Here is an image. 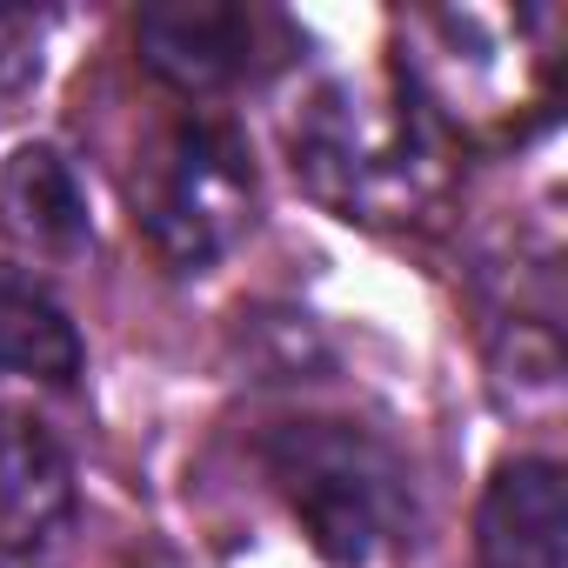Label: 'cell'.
<instances>
[{"label": "cell", "mask_w": 568, "mask_h": 568, "mask_svg": "<svg viewBox=\"0 0 568 568\" xmlns=\"http://www.w3.org/2000/svg\"><path fill=\"white\" fill-rule=\"evenodd\" d=\"M481 568H568V488L548 455H515L488 475L475 508Z\"/></svg>", "instance_id": "cell-6"}, {"label": "cell", "mask_w": 568, "mask_h": 568, "mask_svg": "<svg viewBox=\"0 0 568 568\" xmlns=\"http://www.w3.org/2000/svg\"><path fill=\"white\" fill-rule=\"evenodd\" d=\"M141 61L174 94H234L295 61V34L274 8H227V0H168L134 21Z\"/></svg>", "instance_id": "cell-4"}, {"label": "cell", "mask_w": 568, "mask_h": 568, "mask_svg": "<svg viewBox=\"0 0 568 568\" xmlns=\"http://www.w3.org/2000/svg\"><path fill=\"white\" fill-rule=\"evenodd\" d=\"M267 488L288 501L315 555L368 568L415 535V475L388 435L342 415H295L254 442Z\"/></svg>", "instance_id": "cell-1"}, {"label": "cell", "mask_w": 568, "mask_h": 568, "mask_svg": "<svg viewBox=\"0 0 568 568\" xmlns=\"http://www.w3.org/2000/svg\"><path fill=\"white\" fill-rule=\"evenodd\" d=\"M88 348L74 315L54 302L48 281H34L28 267H0V382H48L68 388L81 382Z\"/></svg>", "instance_id": "cell-8"}, {"label": "cell", "mask_w": 568, "mask_h": 568, "mask_svg": "<svg viewBox=\"0 0 568 568\" xmlns=\"http://www.w3.org/2000/svg\"><path fill=\"white\" fill-rule=\"evenodd\" d=\"M295 168L342 221H408L435 194L422 114L362 88H322L295 128Z\"/></svg>", "instance_id": "cell-2"}, {"label": "cell", "mask_w": 568, "mask_h": 568, "mask_svg": "<svg viewBox=\"0 0 568 568\" xmlns=\"http://www.w3.org/2000/svg\"><path fill=\"white\" fill-rule=\"evenodd\" d=\"M74 515H81V468L68 442L34 415L0 408V561L54 555Z\"/></svg>", "instance_id": "cell-5"}, {"label": "cell", "mask_w": 568, "mask_h": 568, "mask_svg": "<svg viewBox=\"0 0 568 568\" xmlns=\"http://www.w3.org/2000/svg\"><path fill=\"white\" fill-rule=\"evenodd\" d=\"M48 14H28V8H0V114H14L34 88H41V68H48Z\"/></svg>", "instance_id": "cell-9"}, {"label": "cell", "mask_w": 568, "mask_h": 568, "mask_svg": "<svg viewBox=\"0 0 568 568\" xmlns=\"http://www.w3.org/2000/svg\"><path fill=\"white\" fill-rule=\"evenodd\" d=\"M134 207L154 254L174 274H207L254 234V207H261L254 148L241 141L234 121L214 114L181 121L148 161V174L134 181Z\"/></svg>", "instance_id": "cell-3"}, {"label": "cell", "mask_w": 568, "mask_h": 568, "mask_svg": "<svg viewBox=\"0 0 568 568\" xmlns=\"http://www.w3.org/2000/svg\"><path fill=\"white\" fill-rule=\"evenodd\" d=\"M0 234L28 261H68L94 241V201L81 168L54 141H28L0 168Z\"/></svg>", "instance_id": "cell-7"}]
</instances>
